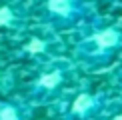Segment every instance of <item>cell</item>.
Here are the masks:
<instances>
[{
    "mask_svg": "<svg viewBox=\"0 0 122 120\" xmlns=\"http://www.w3.org/2000/svg\"><path fill=\"white\" fill-rule=\"evenodd\" d=\"M48 12L60 18H70L78 10V0H46Z\"/></svg>",
    "mask_w": 122,
    "mask_h": 120,
    "instance_id": "cell-1",
    "label": "cell"
},
{
    "mask_svg": "<svg viewBox=\"0 0 122 120\" xmlns=\"http://www.w3.org/2000/svg\"><path fill=\"white\" fill-rule=\"evenodd\" d=\"M118 40H120V34L116 32L114 28H104L94 36V42L98 44L100 48H112V46L118 44Z\"/></svg>",
    "mask_w": 122,
    "mask_h": 120,
    "instance_id": "cell-2",
    "label": "cell"
},
{
    "mask_svg": "<svg viewBox=\"0 0 122 120\" xmlns=\"http://www.w3.org/2000/svg\"><path fill=\"white\" fill-rule=\"evenodd\" d=\"M92 106H94V98L90 96V94H80V96L74 100L72 110H74L76 114H84V112H88Z\"/></svg>",
    "mask_w": 122,
    "mask_h": 120,
    "instance_id": "cell-3",
    "label": "cell"
},
{
    "mask_svg": "<svg viewBox=\"0 0 122 120\" xmlns=\"http://www.w3.org/2000/svg\"><path fill=\"white\" fill-rule=\"evenodd\" d=\"M60 80H62V74H60L58 70H54V72H48V74H44V76H40L38 86L40 88H56L60 84Z\"/></svg>",
    "mask_w": 122,
    "mask_h": 120,
    "instance_id": "cell-4",
    "label": "cell"
},
{
    "mask_svg": "<svg viewBox=\"0 0 122 120\" xmlns=\"http://www.w3.org/2000/svg\"><path fill=\"white\" fill-rule=\"evenodd\" d=\"M44 48H46V44L42 42L40 38H32L30 42L26 44V50L30 54H38V52H44Z\"/></svg>",
    "mask_w": 122,
    "mask_h": 120,
    "instance_id": "cell-5",
    "label": "cell"
},
{
    "mask_svg": "<svg viewBox=\"0 0 122 120\" xmlns=\"http://www.w3.org/2000/svg\"><path fill=\"white\" fill-rule=\"evenodd\" d=\"M0 120H18V110L14 106H2L0 108Z\"/></svg>",
    "mask_w": 122,
    "mask_h": 120,
    "instance_id": "cell-6",
    "label": "cell"
},
{
    "mask_svg": "<svg viewBox=\"0 0 122 120\" xmlns=\"http://www.w3.org/2000/svg\"><path fill=\"white\" fill-rule=\"evenodd\" d=\"M12 18H14V14H12V10H10L8 6L0 8V24H10Z\"/></svg>",
    "mask_w": 122,
    "mask_h": 120,
    "instance_id": "cell-7",
    "label": "cell"
},
{
    "mask_svg": "<svg viewBox=\"0 0 122 120\" xmlns=\"http://www.w3.org/2000/svg\"><path fill=\"white\" fill-rule=\"evenodd\" d=\"M112 120H122V114H118V116H116V118H112Z\"/></svg>",
    "mask_w": 122,
    "mask_h": 120,
    "instance_id": "cell-8",
    "label": "cell"
}]
</instances>
